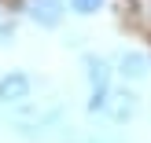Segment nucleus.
<instances>
[{
	"mask_svg": "<svg viewBox=\"0 0 151 143\" xmlns=\"http://www.w3.org/2000/svg\"><path fill=\"white\" fill-rule=\"evenodd\" d=\"M4 117H7V125H11V132L19 139L44 143V139H59V132L66 125V103L59 95H52V99H29L22 107L7 110Z\"/></svg>",
	"mask_w": 151,
	"mask_h": 143,
	"instance_id": "nucleus-1",
	"label": "nucleus"
},
{
	"mask_svg": "<svg viewBox=\"0 0 151 143\" xmlns=\"http://www.w3.org/2000/svg\"><path fill=\"white\" fill-rule=\"evenodd\" d=\"M81 81H85V114L100 121L103 110H107L111 92H114V85H118L114 66H111V55L81 51Z\"/></svg>",
	"mask_w": 151,
	"mask_h": 143,
	"instance_id": "nucleus-2",
	"label": "nucleus"
},
{
	"mask_svg": "<svg viewBox=\"0 0 151 143\" xmlns=\"http://www.w3.org/2000/svg\"><path fill=\"white\" fill-rule=\"evenodd\" d=\"M15 15H19V18H26L29 26L52 33V29H63V26H66L70 7H66V0H19Z\"/></svg>",
	"mask_w": 151,
	"mask_h": 143,
	"instance_id": "nucleus-3",
	"label": "nucleus"
},
{
	"mask_svg": "<svg viewBox=\"0 0 151 143\" xmlns=\"http://www.w3.org/2000/svg\"><path fill=\"white\" fill-rule=\"evenodd\" d=\"M111 66H114V77L122 85L137 88L151 77V51L147 48H118L111 55Z\"/></svg>",
	"mask_w": 151,
	"mask_h": 143,
	"instance_id": "nucleus-4",
	"label": "nucleus"
},
{
	"mask_svg": "<svg viewBox=\"0 0 151 143\" xmlns=\"http://www.w3.org/2000/svg\"><path fill=\"white\" fill-rule=\"evenodd\" d=\"M33 92H37V77L29 70H22V66L4 70V73H0V114L22 107V103H29Z\"/></svg>",
	"mask_w": 151,
	"mask_h": 143,
	"instance_id": "nucleus-5",
	"label": "nucleus"
},
{
	"mask_svg": "<svg viewBox=\"0 0 151 143\" xmlns=\"http://www.w3.org/2000/svg\"><path fill=\"white\" fill-rule=\"evenodd\" d=\"M137 114H140V95H137V88H129V85H122V81H118L100 121L111 125V129H122V125H129Z\"/></svg>",
	"mask_w": 151,
	"mask_h": 143,
	"instance_id": "nucleus-6",
	"label": "nucleus"
},
{
	"mask_svg": "<svg viewBox=\"0 0 151 143\" xmlns=\"http://www.w3.org/2000/svg\"><path fill=\"white\" fill-rule=\"evenodd\" d=\"M122 18L137 37L151 41V0H122Z\"/></svg>",
	"mask_w": 151,
	"mask_h": 143,
	"instance_id": "nucleus-7",
	"label": "nucleus"
},
{
	"mask_svg": "<svg viewBox=\"0 0 151 143\" xmlns=\"http://www.w3.org/2000/svg\"><path fill=\"white\" fill-rule=\"evenodd\" d=\"M107 4H111V0H66L70 15H78V18H92V15H100Z\"/></svg>",
	"mask_w": 151,
	"mask_h": 143,
	"instance_id": "nucleus-8",
	"label": "nucleus"
},
{
	"mask_svg": "<svg viewBox=\"0 0 151 143\" xmlns=\"http://www.w3.org/2000/svg\"><path fill=\"white\" fill-rule=\"evenodd\" d=\"M15 37H19V15L0 7V44H15Z\"/></svg>",
	"mask_w": 151,
	"mask_h": 143,
	"instance_id": "nucleus-9",
	"label": "nucleus"
}]
</instances>
